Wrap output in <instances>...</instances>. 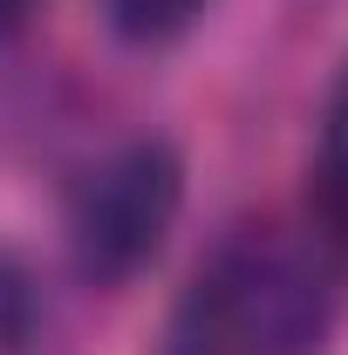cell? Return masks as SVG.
Instances as JSON below:
<instances>
[{
	"label": "cell",
	"instance_id": "6da1fadb",
	"mask_svg": "<svg viewBox=\"0 0 348 355\" xmlns=\"http://www.w3.org/2000/svg\"><path fill=\"white\" fill-rule=\"evenodd\" d=\"M335 301L342 294L321 239L232 225L171 301L157 355H321Z\"/></svg>",
	"mask_w": 348,
	"mask_h": 355
},
{
	"label": "cell",
	"instance_id": "7a4b0ae2",
	"mask_svg": "<svg viewBox=\"0 0 348 355\" xmlns=\"http://www.w3.org/2000/svg\"><path fill=\"white\" fill-rule=\"evenodd\" d=\"M184 212V157L171 137H123L76 171L62 198L69 273L96 294H123L143 280Z\"/></svg>",
	"mask_w": 348,
	"mask_h": 355
},
{
	"label": "cell",
	"instance_id": "3957f363",
	"mask_svg": "<svg viewBox=\"0 0 348 355\" xmlns=\"http://www.w3.org/2000/svg\"><path fill=\"white\" fill-rule=\"evenodd\" d=\"M314 219L321 246L348 253V69L335 76L321 103V137H314Z\"/></svg>",
	"mask_w": 348,
	"mask_h": 355
},
{
	"label": "cell",
	"instance_id": "277c9868",
	"mask_svg": "<svg viewBox=\"0 0 348 355\" xmlns=\"http://www.w3.org/2000/svg\"><path fill=\"white\" fill-rule=\"evenodd\" d=\"M48 342V287L28 253L0 239V355H42Z\"/></svg>",
	"mask_w": 348,
	"mask_h": 355
},
{
	"label": "cell",
	"instance_id": "5b68a950",
	"mask_svg": "<svg viewBox=\"0 0 348 355\" xmlns=\"http://www.w3.org/2000/svg\"><path fill=\"white\" fill-rule=\"evenodd\" d=\"M212 14V0H103L110 35L130 48H171Z\"/></svg>",
	"mask_w": 348,
	"mask_h": 355
},
{
	"label": "cell",
	"instance_id": "8992f818",
	"mask_svg": "<svg viewBox=\"0 0 348 355\" xmlns=\"http://www.w3.org/2000/svg\"><path fill=\"white\" fill-rule=\"evenodd\" d=\"M35 7H42V0H0V48L14 42L28 21H35Z\"/></svg>",
	"mask_w": 348,
	"mask_h": 355
}]
</instances>
